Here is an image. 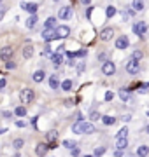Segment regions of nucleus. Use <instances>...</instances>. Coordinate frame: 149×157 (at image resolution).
<instances>
[{"instance_id":"nucleus-1","label":"nucleus","mask_w":149,"mask_h":157,"mask_svg":"<svg viewBox=\"0 0 149 157\" xmlns=\"http://www.w3.org/2000/svg\"><path fill=\"white\" fill-rule=\"evenodd\" d=\"M125 68H126V72H128V73H132V75H137V73L140 72V63L135 61V59H132V58H130V59L126 61Z\"/></svg>"},{"instance_id":"nucleus-2","label":"nucleus","mask_w":149,"mask_h":157,"mask_svg":"<svg viewBox=\"0 0 149 157\" xmlns=\"http://www.w3.org/2000/svg\"><path fill=\"white\" fill-rule=\"evenodd\" d=\"M19 100L23 101V103H32V101L35 100V91L34 89H23L21 93H19Z\"/></svg>"},{"instance_id":"nucleus-3","label":"nucleus","mask_w":149,"mask_h":157,"mask_svg":"<svg viewBox=\"0 0 149 157\" xmlns=\"http://www.w3.org/2000/svg\"><path fill=\"white\" fill-rule=\"evenodd\" d=\"M132 30H133V33L137 35V37H144V35H146V32H147V25H146L144 21L133 23Z\"/></svg>"},{"instance_id":"nucleus-4","label":"nucleus","mask_w":149,"mask_h":157,"mask_svg":"<svg viewBox=\"0 0 149 157\" xmlns=\"http://www.w3.org/2000/svg\"><path fill=\"white\" fill-rule=\"evenodd\" d=\"M12 56H14V49H12V47H9V45H7V47H2V49H0V59H2V61H12Z\"/></svg>"},{"instance_id":"nucleus-5","label":"nucleus","mask_w":149,"mask_h":157,"mask_svg":"<svg viewBox=\"0 0 149 157\" xmlns=\"http://www.w3.org/2000/svg\"><path fill=\"white\" fill-rule=\"evenodd\" d=\"M54 32H56V39H67V37L70 35V28L67 26V25H60V26H56Z\"/></svg>"},{"instance_id":"nucleus-6","label":"nucleus","mask_w":149,"mask_h":157,"mask_svg":"<svg viewBox=\"0 0 149 157\" xmlns=\"http://www.w3.org/2000/svg\"><path fill=\"white\" fill-rule=\"evenodd\" d=\"M21 7H23L28 14H32V16H35V14H37V11H39V6H37V4H34V2H21Z\"/></svg>"},{"instance_id":"nucleus-7","label":"nucleus","mask_w":149,"mask_h":157,"mask_svg":"<svg viewBox=\"0 0 149 157\" xmlns=\"http://www.w3.org/2000/svg\"><path fill=\"white\" fill-rule=\"evenodd\" d=\"M116 72V65L112 61H103L102 65V73L103 75H114Z\"/></svg>"},{"instance_id":"nucleus-8","label":"nucleus","mask_w":149,"mask_h":157,"mask_svg":"<svg viewBox=\"0 0 149 157\" xmlns=\"http://www.w3.org/2000/svg\"><path fill=\"white\" fill-rule=\"evenodd\" d=\"M98 37H100L102 42H109V40L114 37V30H112V28H103L102 32L98 33Z\"/></svg>"},{"instance_id":"nucleus-9","label":"nucleus","mask_w":149,"mask_h":157,"mask_svg":"<svg viewBox=\"0 0 149 157\" xmlns=\"http://www.w3.org/2000/svg\"><path fill=\"white\" fill-rule=\"evenodd\" d=\"M128 45H130V40L126 37H118L116 39V49H126Z\"/></svg>"},{"instance_id":"nucleus-10","label":"nucleus","mask_w":149,"mask_h":157,"mask_svg":"<svg viewBox=\"0 0 149 157\" xmlns=\"http://www.w3.org/2000/svg\"><path fill=\"white\" fill-rule=\"evenodd\" d=\"M70 16H72V9L70 7H62L60 12H58V17L60 19H70Z\"/></svg>"},{"instance_id":"nucleus-11","label":"nucleus","mask_w":149,"mask_h":157,"mask_svg":"<svg viewBox=\"0 0 149 157\" xmlns=\"http://www.w3.org/2000/svg\"><path fill=\"white\" fill-rule=\"evenodd\" d=\"M42 39L46 40V42H51L53 39H56V32L54 30H44L42 32Z\"/></svg>"},{"instance_id":"nucleus-12","label":"nucleus","mask_w":149,"mask_h":157,"mask_svg":"<svg viewBox=\"0 0 149 157\" xmlns=\"http://www.w3.org/2000/svg\"><path fill=\"white\" fill-rule=\"evenodd\" d=\"M49 58H51V63H53L54 68H58L60 65H62V54H60V52H53Z\"/></svg>"},{"instance_id":"nucleus-13","label":"nucleus","mask_w":149,"mask_h":157,"mask_svg":"<svg viewBox=\"0 0 149 157\" xmlns=\"http://www.w3.org/2000/svg\"><path fill=\"white\" fill-rule=\"evenodd\" d=\"M47 150H49V148H47L46 143H39V145H37V148H35V154H37L39 157H44L47 154Z\"/></svg>"},{"instance_id":"nucleus-14","label":"nucleus","mask_w":149,"mask_h":157,"mask_svg":"<svg viewBox=\"0 0 149 157\" xmlns=\"http://www.w3.org/2000/svg\"><path fill=\"white\" fill-rule=\"evenodd\" d=\"M95 133V126L91 122H83V135H93Z\"/></svg>"},{"instance_id":"nucleus-15","label":"nucleus","mask_w":149,"mask_h":157,"mask_svg":"<svg viewBox=\"0 0 149 157\" xmlns=\"http://www.w3.org/2000/svg\"><path fill=\"white\" fill-rule=\"evenodd\" d=\"M44 78H46V72H44V70H37V72L32 75V80H34V82H42Z\"/></svg>"},{"instance_id":"nucleus-16","label":"nucleus","mask_w":149,"mask_h":157,"mask_svg":"<svg viewBox=\"0 0 149 157\" xmlns=\"http://www.w3.org/2000/svg\"><path fill=\"white\" fill-rule=\"evenodd\" d=\"M128 147V138H116V148L118 150H125Z\"/></svg>"},{"instance_id":"nucleus-17","label":"nucleus","mask_w":149,"mask_h":157,"mask_svg":"<svg viewBox=\"0 0 149 157\" xmlns=\"http://www.w3.org/2000/svg\"><path fill=\"white\" fill-rule=\"evenodd\" d=\"M47 80H49V87H51V89H54V91H56L60 86H62V84H60V78H58L56 75H51Z\"/></svg>"},{"instance_id":"nucleus-18","label":"nucleus","mask_w":149,"mask_h":157,"mask_svg":"<svg viewBox=\"0 0 149 157\" xmlns=\"http://www.w3.org/2000/svg\"><path fill=\"white\" fill-rule=\"evenodd\" d=\"M32 56H34V45H32V44H26V45L23 47V58L30 59Z\"/></svg>"},{"instance_id":"nucleus-19","label":"nucleus","mask_w":149,"mask_h":157,"mask_svg":"<svg viewBox=\"0 0 149 157\" xmlns=\"http://www.w3.org/2000/svg\"><path fill=\"white\" fill-rule=\"evenodd\" d=\"M46 141L51 145V143H58V133L56 131H49L46 135Z\"/></svg>"},{"instance_id":"nucleus-20","label":"nucleus","mask_w":149,"mask_h":157,"mask_svg":"<svg viewBox=\"0 0 149 157\" xmlns=\"http://www.w3.org/2000/svg\"><path fill=\"white\" fill-rule=\"evenodd\" d=\"M54 26H56V17H47L44 23V30H54Z\"/></svg>"},{"instance_id":"nucleus-21","label":"nucleus","mask_w":149,"mask_h":157,"mask_svg":"<svg viewBox=\"0 0 149 157\" xmlns=\"http://www.w3.org/2000/svg\"><path fill=\"white\" fill-rule=\"evenodd\" d=\"M149 155V147L147 145H140L137 148V157H147Z\"/></svg>"},{"instance_id":"nucleus-22","label":"nucleus","mask_w":149,"mask_h":157,"mask_svg":"<svg viewBox=\"0 0 149 157\" xmlns=\"http://www.w3.org/2000/svg\"><path fill=\"white\" fill-rule=\"evenodd\" d=\"M102 122L105 124V126H114V124L118 122V119L111 117V115H102Z\"/></svg>"},{"instance_id":"nucleus-23","label":"nucleus","mask_w":149,"mask_h":157,"mask_svg":"<svg viewBox=\"0 0 149 157\" xmlns=\"http://www.w3.org/2000/svg\"><path fill=\"white\" fill-rule=\"evenodd\" d=\"M90 121H91V124H93V121H102V113L98 110H91L90 112Z\"/></svg>"},{"instance_id":"nucleus-24","label":"nucleus","mask_w":149,"mask_h":157,"mask_svg":"<svg viewBox=\"0 0 149 157\" xmlns=\"http://www.w3.org/2000/svg\"><path fill=\"white\" fill-rule=\"evenodd\" d=\"M72 86H74L72 84V80H70V78H65V80L62 82V89L65 91V93H69V91L72 89Z\"/></svg>"},{"instance_id":"nucleus-25","label":"nucleus","mask_w":149,"mask_h":157,"mask_svg":"<svg viewBox=\"0 0 149 157\" xmlns=\"http://www.w3.org/2000/svg\"><path fill=\"white\" fill-rule=\"evenodd\" d=\"M116 12H118V9H116L114 6H109L107 9H105V16H107V17H114Z\"/></svg>"},{"instance_id":"nucleus-26","label":"nucleus","mask_w":149,"mask_h":157,"mask_svg":"<svg viewBox=\"0 0 149 157\" xmlns=\"http://www.w3.org/2000/svg\"><path fill=\"white\" fill-rule=\"evenodd\" d=\"M72 131H74L75 135H83V122H75L72 126Z\"/></svg>"},{"instance_id":"nucleus-27","label":"nucleus","mask_w":149,"mask_h":157,"mask_svg":"<svg viewBox=\"0 0 149 157\" xmlns=\"http://www.w3.org/2000/svg\"><path fill=\"white\" fill-rule=\"evenodd\" d=\"M14 113H16L18 117H25V115H26V108L25 107H16L14 108Z\"/></svg>"},{"instance_id":"nucleus-28","label":"nucleus","mask_w":149,"mask_h":157,"mask_svg":"<svg viewBox=\"0 0 149 157\" xmlns=\"http://www.w3.org/2000/svg\"><path fill=\"white\" fill-rule=\"evenodd\" d=\"M119 98H121L123 101H128V100H130V91L121 89V91H119Z\"/></svg>"},{"instance_id":"nucleus-29","label":"nucleus","mask_w":149,"mask_h":157,"mask_svg":"<svg viewBox=\"0 0 149 157\" xmlns=\"http://www.w3.org/2000/svg\"><path fill=\"white\" fill-rule=\"evenodd\" d=\"M126 136H128V128H121L119 131H118V135H116V138H126Z\"/></svg>"},{"instance_id":"nucleus-30","label":"nucleus","mask_w":149,"mask_h":157,"mask_svg":"<svg viewBox=\"0 0 149 157\" xmlns=\"http://www.w3.org/2000/svg\"><path fill=\"white\" fill-rule=\"evenodd\" d=\"M63 147L70 150V148H75V147H77V143H75L74 140H65V141H63Z\"/></svg>"},{"instance_id":"nucleus-31","label":"nucleus","mask_w":149,"mask_h":157,"mask_svg":"<svg viewBox=\"0 0 149 157\" xmlns=\"http://www.w3.org/2000/svg\"><path fill=\"white\" fill-rule=\"evenodd\" d=\"M144 58V54H142V51H133V54H132V59H135V61H139L140 63V59Z\"/></svg>"},{"instance_id":"nucleus-32","label":"nucleus","mask_w":149,"mask_h":157,"mask_svg":"<svg viewBox=\"0 0 149 157\" xmlns=\"http://www.w3.org/2000/svg\"><path fill=\"white\" fill-rule=\"evenodd\" d=\"M103 154H105V147H98V148H95V152H93L95 157H102Z\"/></svg>"},{"instance_id":"nucleus-33","label":"nucleus","mask_w":149,"mask_h":157,"mask_svg":"<svg viewBox=\"0 0 149 157\" xmlns=\"http://www.w3.org/2000/svg\"><path fill=\"white\" fill-rule=\"evenodd\" d=\"M86 54H88L86 49H79V51H75L74 52V58H86Z\"/></svg>"},{"instance_id":"nucleus-34","label":"nucleus","mask_w":149,"mask_h":157,"mask_svg":"<svg viewBox=\"0 0 149 157\" xmlns=\"http://www.w3.org/2000/svg\"><path fill=\"white\" fill-rule=\"evenodd\" d=\"M35 23H37V16H30L28 21H26V26H28V28H34Z\"/></svg>"},{"instance_id":"nucleus-35","label":"nucleus","mask_w":149,"mask_h":157,"mask_svg":"<svg viewBox=\"0 0 149 157\" xmlns=\"http://www.w3.org/2000/svg\"><path fill=\"white\" fill-rule=\"evenodd\" d=\"M132 7L135 9V11H142V9H144V2H139V0H135V2L132 4Z\"/></svg>"},{"instance_id":"nucleus-36","label":"nucleus","mask_w":149,"mask_h":157,"mask_svg":"<svg viewBox=\"0 0 149 157\" xmlns=\"http://www.w3.org/2000/svg\"><path fill=\"white\" fill-rule=\"evenodd\" d=\"M23 145H25V141L21 140V138H18V140H14V148H16V150H19V148H21Z\"/></svg>"},{"instance_id":"nucleus-37","label":"nucleus","mask_w":149,"mask_h":157,"mask_svg":"<svg viewBox=\"0 0 149 157\" xmlns=\"http://www.w3.org/2000/svg\"><path fill=\"white\" fill-rule=\"evenodd\" d=\"M112 98H114V93H112V91H107L105 96H103V100H105V101H111Z\"/></svg>"},{"instance_id":"nucleus-38","label":"nucleus","mask_w":149,"mask_h":157,"mask_svg":"<svg viewBox=\"0 0 149 157\" xmlns=\"http://www.w3.org/2000/svg\"><path fill=\"white\" fill-rule=\"evenodd\" d=\"M53 52H51V47H49V45H46V47H44V51H42V56H51Z\"/></svg>"},{"instance_id":"nucleus-39","label":"nucleus","mask_w":149,"mask_h":157,"mask_svg":"<svg viewBox=\"0 0 149 157\" xmlns=\"http://www.w3.org/2000/svg\"><path fill=\"white\" fill-rule=\"evenodd\" d=\"M6 68H7V70H14V68H16V63H14V61H7L6 63Z\"/></svg>"},{"instance_id":"nucleus-40","label":"nucleus","mask_w":149,"mask_h":157,"mask_svg":"<svg viewBox=\"0 0 149 157\" xmlns=\"http://www.w3.org/2000/svg\"><path fill=\"white\" fill-rule=\"evenodd\" d=\"M70 154H72L74 157H79V155H81V150L77 148V147H75V148H72V150H70Z\"/></svg>"},{"instance_id":"nucleus-41","label":"nucleus","mask_w":149,"mask_h":157,"mask_svg":"<svg viewBox=\"0 0 149 157\" xmlns=\"http://www.w3.org/2000/svg\"><path fill=\"white\" fill-rule=\"evenodd\" d=\"M6 86H7V80H6V78H0V91L4 89Z\"/></svg>"},{"instance_id":"nucleus-42","label":"nucleus","mask_w":149,"mask_h":157,"mask_svg":"<svg viewBox=\"0 0 149 157\" xmlns=\"http://www.w3.org/2000/svg\"><path fill=\"white\" fill-rule=\"evenodd\" d=\"M130 119H132V115H130V113H126V115H123V117H121V121H123V122H128Z\"/></svg>"},{"instance_id":"nucleus-43","label":"nucleus","mask_w":149,"mask_h":157,"mask_svg":"<svg viewBox=\"0 0 149 157\" xmlns=\"http://www.w3.org/2000/svg\"><path fill=\"white\" fill-rule=\"evenodd\" d=\"M114 155H116V157H123V155H125V150H116Z\"/></svg>"},{"instance_id":"nucleus-44","label":"nucleus","mask_w":149,"mask_h":157,"mask_svg":"<svg viewBox=\"0 0 149 157\" xmlns=\"http://www.w3.org/2000/svg\"><path fill=\"white\" fill-rule=\"evenodd\" d=\"M16 126H18V128H25V126H26V122H23V121H18Z\"/></svg>"},{"instance_id":"nucleus-45","label":"nucleus","mask_w":149,"mask_h":157,"mask_svg":"<svg viewBox=\"0 0 149 157\" xmlns=\"http://www.w3.org/2000/svg\"><path fill=\"white\" fill-rule=\"evenodd\" d=\"M105 58H107V54H105V52H102V54H98V59H105Z\"/></svg>"},{"instance_id":"nucleus-46","label":"nucleus","mask_w":149,"mask_h":157,"mask_svg":"<svg viewBox=\"0 0 149 157\" xmlns=\"http://www.w3.org/2000/svg\"><path fill=\"white\" fill-rule=\"evenodd\" d=\"M2 115H4V117H7V119H9V117H12V113H11V112H4Z\"/></svg>"},{"instance_id":"nucleus-47","label":"nucleus","mask_w":149,"mask_h":157,"mask_svg":"<svg viewBox=\"0 0 149 157\" xmlns=\"http://www.w3.org/2000/svg\"><path fill=\"white\" fill-rule=\"evenodd\" d=\"M4 12H6V11H0V19H2V17H4Z\"/></svg>"},{"instance_id":"nucleus-48","label":"nucleus","mask_w":149,"mask_h":157,"mask_svg":"<svg viewBox=\"0 0 149 157\" xmlns=\"http://www.w3.org/2000/svg\"><path fill=\"white\" fill-rule=\"evenodd\" d=\"M6 131H7L6 128H4V129H0V135H2V133H6Z\"/></svg>"},{"instance_id":"nucleus-49","label":"nucleus","mask_w":149,"mask_h":157,"mask_svg":"<svg viewBox=\"0 0 149 157\" xmlns=\"http://www.w3.org/2000/svg\"><path fill=\"white\" fill-rule=\"evenodd\" d=\"M84 157H93V155H84Z\"/></svg>"},{"instance_id":"nucleus-50","label":"nucleus","mask_w":149,"mask_h":157,"mask_svg":"<svg viewBox=\"0 0 149 157\" xmlns=\"http://www.w3.org/2000/svg\"><path fill=\"white\" fill-rule=\"evenodd\" d=\"M147 133H149V126H147Z\"/></svg>"}]
</instances>
